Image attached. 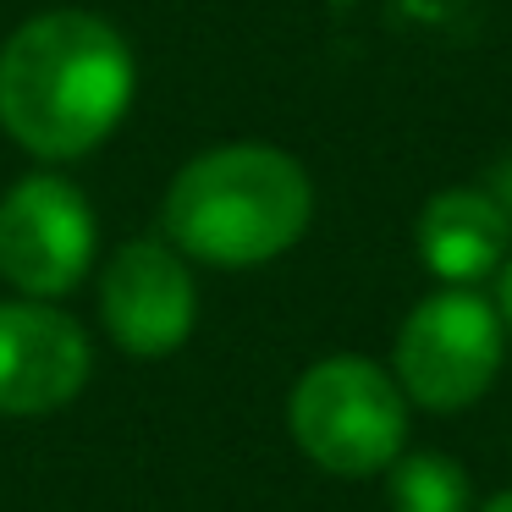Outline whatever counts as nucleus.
<instances>
[{
	"mask_svg": "<svg viewBox=\"0 0 512 512\" xmlns=\"http://www.w3.org/2000/svg\"><path fill=\"white\" fill-rule=\"evenodd\" d=\"M314 221V182L276 144H221L193 155L160 199V232L188 265L254 270L292 254Z\"/></svg>",
	"mask_w": 512,
	"mask_h": 512,
	"instance_id": "obj_2",
	"label": "nucleus"
},
{
	"mask_svg": "<svg viewBox=\"0 0 512 512\" xmlns=\"http://www.w3.org/2000/svg\"><path fill=\"white\" fill-rule=\"evenodd\" d=\"M507 358V325L479 287H435L408 309L391 347L402 397L424 413H463L496 386Z\"/></svg>",
	"mask_w": 512,
	"mask_h": 512,
	"instance_id": "obj_4",
	"label": "nucleus"
},
{
	"mask_svg": "<svg viewBox=\"0 0 512 512\" xmlns=\"http://www.w3.org/2000/svg\"><path fill=\"white\" fill-rule=\"evenodd\" d=\"M89 375V331L67 309L45 298L0 303V413L6 419H39L67 408L89 386Z\"/></svg>",
	"mask_w": 512,
	"mask_h": 512,
	"instance_id": "obj_7",
	"label": "nucleus"
},
{
	"mask_svg": "<svg viewBox=\"0 0 512 512\" xmlns=\"http://www.w3.org/2000/svg\"><path fill=\"white\" fill-rule=\"evenodd\" d=\"M100 254V221L78 182L61 171H28L0 193V276L23 298H67L89 281Z\"/></svg>",
	"mask_w": 512,
	"mask_h": 512,
	"instance_id": "obj_5",
	"label": "nucleus"
},
{
	"mask_svg": "<svg viewBox=\"0 0 512 512\" xmlns=\"http://www.w3.org/2000/svg\"><path fill=\"white\" fill-rule=\"evenodd\" d=\"M485 188H490V199H496L501 210H507V221H512V160L496 171V182H485Z\"/></svg>",
	"mask_w": 512,
	"mask_h": 512,
	"instance_id": "obj_11",
	"label": "nucleus"
},
{
	"mask_svg": "<svg viewBox=\"0 0 512 512\" xmlns=\"http://www.w3.org/2000/svg\"><path fill=\"white\" fill-rule=\"evenodd\" d=\"M419 259L441 287H479L512 254V221L490 188H441L413 221Z\"/></svg>",
	"mask_w": 512,
	"mask_h": 512,
	"instance_id": "obj_8",
	"label": "nucleus"
},
{
	"mask_svg": "<svg viewBox=\"0 0 512 512\" xmlns=\"http://www.w3.org/2000/svg\"><path fill=\"white\" fill-rule=\"evenodd\" d=\"M391 512H474V479L446 452H402L386 468Z\"/></svg>",
	"mask_w": 512,
	"mask_h": 512,
	"instance_id": "obj_9",
	"label": "nucleus"
},
{
	"mask_svg": "<svg viewBox=\"0 0 512 512\" xmlns=\"http://www.w3.org/2000/svg\"><path fill=\"white\" fill-rule=\"evenodd\" d=\"M100 325L122 353L166 358L199 325L193 270L166 237H133L100 270Z\"/></svg>",
	"mask_w": 512,
	"mask_h": 512,
	"instance_id": "obj_6",
	"label": "nucleus"
},
{
	"mask_svg": "<svg viewBox=\"0 0 512 512\" xmlns=\"http://www.w3.org/2000/svg\"><path fill=\"white\" fill-rule=\"evenodd\" d=\"M133 94V45L100 12L50 6L0 45V133L39 166L94 155L133 111Z\"/></svg>",
	"mask_w": 512,
	"mask_h": 512,
	"instance_id": "obj_1",
	"label": "nucleus"
},
{
	"mask_svg": "<svg viewBox=\"0 0 512 512\" xmlns=\"http://www.w3.org/2000/svg\"><path fill=\"white\" fill-rule=\"evenodd\" d=\"M474 512H512V490H496V496H490L485 507H474Z\"/></svg>",
	"mask_w": 512,
	"mask_h": 512,
	"instance_id": "obj_12",
	"label": "nucleus"
},
{
	"mask_svg": "<svg viewBox=\"0 0 512 512\" xmlns=\"http://www.w3.org/2000/svg\"><path fill=\"white\" fill-rule=\"evenodd\" d=\"M496 314H501V325H507V336H512V254H507V265L496 270Z\"/></svg>",
	"mask_w": 512,
	"mask_h": 512,
	"instance_id": "obj_10",
	"label": "nucleus"
},
{
	"mask_svg": "<svg viewBox=\"0 0 512 512\" xmlns=\"http://www.w3.org/2000/svg\"><path fill=\"white\" fill-rule=\"evenodd\" d=\"M287 430L314 468L336 479H375L402 457L408 397L397 375L364 353H331L298 375Z\"/></svg>",
	"mask_w": 512,
	"mask_h": 512,
	"instance_id": "obj_3",
	"label": "nucleus"
}]
</instances>
